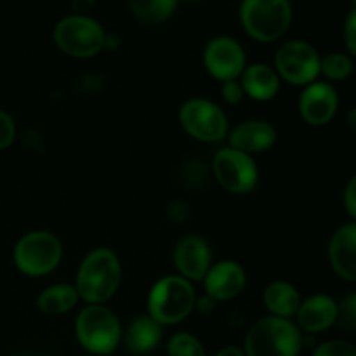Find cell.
I'll return each mask as SVG.
<instances>
[{
  "mask_svg": "<svg viewBox=\"0 0 356 356\" xmlns=\"http://www.w3.org/2000/svg\"><path fill=\"white\" fill-rule=\"evenodd\" d=\"M122 284V264L106 247L94 249L83 257L76 271L75 289L87 305H104L117 294Z\"/></svg>",
  "mask_w": 356,
  "mask_h": 356,
  "instance_id": "6da1fadb",
  "label": "cell"
},
{
  "mask_svg": "<svg viewBox=\"0 0 356 356\" xmlns=\"http://www.w3.org/2000/svg\"><path fill=\"white\" fill-rule=\"evenodd\" d=\"M302 336L289 318L264 316L249 329L243 343L245 356H299Z\"/></svg>",
  "mask_w": 356,
  "mask_h": 356,
  "instance_id": "7a4b0ae2",
  "label": "cell"
},
{
  "mask_svg": "<svg viewBox=\"0 0 356 356\" xmlns=\"http://www.w3.org/2000/svg\"><path fill=\"white\" fill-rule=\"evenodd\" d=\"M122 323L115 312L104 305H87L75 320V336L89 353L106 356L122 343Z\"/></svg>",
  "mask_w": 356,
  "mask_h": 356,
  "instance_id": "3957f363",
  "label": "cell"
},
{
  "mask_svg": "<svg viewBox=\"0 0 356 356\" xmlns=\"http://www.w3.org/2000/svg\"><path fill=\"white\" fill-rule=\"evenodd\" d=\"M197 306V294L186 278L169 275L156 282L148 294V315L160 325H176Z\"/></svg>",
  "mask_w": 356,
  "mask_h": 356,
  "instance_id": "277c9868",
  "label": "cell"
},
{
  "mask_svg": "<svg viewBox=\"0 0 356 356\" xmlns=\"http://www.w3.org/2000/svg\"><path fill=\"white\" fill-rule=\"evenodd\" d=\"M240 23L254 40L263 44L278 40L291 28V0H242Z\"/></svg>",
  "mask_w": 356,
  "mask_h": 356,
  "instance_id": "5b68a950",
  "label": "cell"
},
{
  "mask_svg": "<svg viewBox=\"0 0 356 356\" xmlns=\"http://www.w3.org/2000/svg\"><path fill=\"white\" fill-rule=\"evenodd\" d=\"M13 259L17 270L26 277H45L61 263L63 243L54 233L35 229L17 240L13 250Z\"/></svg>",
  "mask_w": 356,
  "mask_h": 356,
  "instance_id": "8992f818",
  "label": "cell"
},
{
  "mask_svg": "<svg viewBox=\"0 0 356 356\" xmlns=\"http://www.w3.org/2000/svg\"><path fill=\"white\" fill-rule=\"evenodd\" d=\"M52 35L59 51L75 59L94 58L103 51L106 40L99 21L83 14L63 17Z\"/></svg>",
  "mask_w": 356,
  "mask_h": 356,
  "instance_id": "52a82bcc",
  "label": "cell"
},
{
  "mask_svg": "<svg viewBox=\"0 0 356 356\" xmlns=\"http://www.w3.org/2000/svg\"><path fill=\"white\" fill-rule=\"evenodd\" d=\"M179 124L190 138L219 143L228 136V118L221 106L204 97H191L179 108Z\"/></svg>",
  "mask_w": 356,
  "mask_h": 356,
  "instance_id": "ba28073f",
  "label": "cell"
},
{
  "mask_svg": "<svg viewBox=\"0 0 356 356\" xmlns=\"http://www.w3.org/2000/svg\"><path fill=\"white\" fill-rule=\"evenodd\" d=\"M320 63L322 56L309 42L289 40L278 47L273 68L284 82L306 87L318 80Z\"/></svg>",
  "mask_w": 356,
  "mask_h": 356,
  "instance_id": "9c48e42d",
  "label": "cell"
},
{
  "mask_svg": "<svg viewBox=\"0 0 356 356\" xmlns=\"http://www.w3.org/2000/svg\"><path fill=\"white\" fill-rule=\"evenodd\" d=\"M211 169L214 179L229 193H252L259 183V169L252 155H247L232 146H225L216 153Z\"/></svg>",
  "mask_w": 356,
  "mask_h": 356,
  "instance_id": "30bf717a",
  "label": "cell"
},
{
  "mask_svg": "<svg viewBox=\"0 0 356 356\" xmlns=\"http://www.w3.org/2000/svg\"><path fill=\"white\" fill-rule=\"evenodd\" d=\"M204 66L219 82L238 80L247 66V54L238 40L226 35L211 38L204 49Z\"/></svg>",
  "mask_w": 356,
  "mask_h": 356,
  "instance_id": "8fae6325",
  "label": "cell"
},
{
  "mask_svg": "<svg viewBox=\"0 0 356 356\" xmlns=\"http://www.w3.org/2000/svg\"><path fill=\"white\" fill-rule=\"evenodd\" d=\"M339 110V94L330 82L309 83L299 97V115L312 127L330 124Z\"/></svg>",
  "mask_w": 356,
  "mask_h": 356,
  "instance_id": "7c38bea8",
  "label": "cell"
},
{
  "mask_svg": "<svg viewBox=\"0 0 356 356\" xmlns=\"http://www.w3.org/2000/svg\"><path fill=\"white\" fill-rule=\"evenodd\" d=\"M172 263L179 277L188 282H204L212 266V250L207 240L198 235H186L176 243Z\"/></svg>",
  "mask_w": 356,
  "mask_h": 356,
  "instance_id": "4fadbf2b",
  "label": "cell"
},
{
  "mask_svg": "<svg viewBox=\"0 0 356 356\" xmlns=\"http://www.w3.org/2000/svg\"><path fill=\"white\" fill-rule=\"evenodd\" d=\"M247 285V273L236 261H219L209 268L204 278V287L207 298L214 302L232 301L238 298Z\"/></svg>",
  "mask_w": 356,
  "mask_h": 356,
  "instance_id": "5bb4252c",
  "label": "cell"
},
{
  "mask_svg": "<svg viewBox=\"0 0 356 356\" xmlns=\"http://www.w3.org/2000/svg\"><path fill=\"white\" fill-rule=\"evenodd\" d=\"M327 256L341 280L356 284V221L346 222L332 233Z\"/></svg>",
  "mask_w": 356,
  "mask_h": 356,
  "instance_id": "9a60e30c",
  "label": "cell"
},
{
  "mask_svg": "<svg viewBox=\"0 0 356 356\" xmlns=\"http://www.w3.org/2000/svg\"><path fill=\"white\" fill-rule=\"evenodd\" d=\"M337 301L327 294L309 296L296 313V325L308 334H320L336 325Z\"/></svg>",
  "mask_w": 356,
  "mask_h": 356,
  "instance_id": "2e32d148",
  "label": "cell"
},
{
  "mask_svg": "<svg viewBox=\"0 0 356 356\" xmlns=\"http://www.w3.org/2000/svg\"><path fill=\"white\" fill-rule=\"evenodd\" d=\"M229 146L247 155L268 152L277 143V129L264 120H247L228 132Z\"/></svg>",
  "mask_w": 356,
  "mask_h": 356,
  "instance_id": "e0dca14e",
  "label": "cell"
},
{
  "mask_svg": "<svg viewBox=\"0 0 356 356\" xmlns=\"http://www.w3.org/2000/svg\"><path fill=\"white\" fill-rule=\"evenodd\" d=\"M162 336V325L149 315H141L129 323L125 332L122 334V341L131 355H148L159 348Z\"/></svg>",
  "mask_w": 356,
  "mask_h": 356,
  "instance_id": "ac0fdd59",
  "label": "cell"
},
{
  "mask_svg": "<svg viewBox=\"0 0 356 356\" xmlns=\"http://www.w3.org/2000/svg\"><path fill=\"white\" fill-rule=\"evenodd\" d=\"M240 83L245 96L261 103L273 99L280 90V76L275 72L273 66L264 65V63H252L245 66L240 75Z\"/></svg>",
  "mask_w": 356,
  "mask_h": 356,
  "instance_id": "d6986e66",
  "label": "cell"
},
{
  "mask_svg": "<svg viewBox=\"0 0 356 356\" xmlns=\"http://www.w3.org/2000/svg\"><path fill=\"white\" fill-rule=\"evenodd\" d=\"M263 301L271 316L291 320L301 306V296L298 289L289 282L275 280L264 289Z\"/></svg>",
  "mask_w": 356,
  "mask_h": 356,
  "instance_id": "ffe728a7",
  "label": "cell"
},
{
  "mask_svg": "<svg viewBox=\"0 0 356 356\" xmlns=\"http://www.w3.org/2000/svg\"><path fill=\"white\" fill-rule=\"evenodd\" d=\"M79 292L75 285L70 284H56L44 289L37 298V308L44 315L58 316L72 312L79 302Z\"/></svg>",
  "mask_w": 356,
  "mask_h": 356,
  "instance_id": "44dd1931",
  "label": "cell"
},
{
  "mask_svg": "<svg viewBox=\"0 0 356 356\" xmlns=\"http://www.w3.org/2000/svg\"><path fill=\"white\" fill-rule=\"evenodd\" d=\"M179 0H129V9L141 23L159 24L169 19Z\"/></svg>",
  "mask_w": 356,
  "mask_h": 356,
  "instance_id": "7402d4cb",
  "label": "cell"
},
{
  "mask_svg": "<svg viewBox=\"0 0 356 356\" xmlns=\"http://www.w3.org/2000/svg\"><path fill=\"white\" fill-rule=\"evenodd\" d=\"M355 70L353 58L348 52H329L323 56L320 63V75L325 76L329 82H341L351 76Z\"/></svg>",
  "mask_w": 356,
  "mask_h": 356,
  "instance_id": "603a6c76",
  "label": "cell"
},
{
  "mask_svg": "<svg viewBox=\"0 0 356 356\" xmlns=\"http://www.w3.org/2000/svg\"><path fill=\"white\" fill-rule=\"evenodd\" d=\"M167 356H207L200 341L188 332H177L167 343Z\"/></svg>",
  "mask_w": 356,
  "mask_h": 356,
  "instance_id": "cb8c5ba5",
  "label": "cell"
},
{
  "mask_svg": "<svg viewBox=\"0 0 356 356\" xmlns=\"http://www.w3.org/2000/svg\"><path fill=\"white\" fill-rule=\"evenodd\" d=\"M336 325L343 332H356V291L350 292L341 301H337Z\"/></svg>",
  "mask_w": 356,
  "mask_h": 356,
  "instance_id": "d4e9b609",
  "label": "cell"
},
{
  "mask_svg": "<svg viewBox=\"0 0 356 356\" xmlns=\"http://www.w3.org/2000/svg\"><path fill=\"white\" fill-rule=\"evenodd\" d=\"M312 356H356V346L350 341L329 339L318 344Z\"/></svg>",
  "mask_w": 356,
  "mask_h": 356,
  "instance_id": "484cf974",
  "label": "cell"
},
{
  "mask_svg": "<svg viewBox=\"0 0 356 356\" xmlns=\"http://www.w3.org/2000/svg\"><path fill=\"white\" fill-rule=\"evenodd\" d=\"M16 139V124L7 111L0 110V149L9 148Z\"/></svg>",
  "mask_w": 356,
  "mask_h": 356,
  "instance_id": "4316f807",
  "label": "cell"
},
{
  "mask_svg": "<svg viewBox=\"0 0 356 356\" xmlns=\"http://www.w3.org/2000/svg\"><path fill=\"white\" fill-rule=\"evenodd\" d=\"M343 37L346 51L351 58H356V7L348 13L346 19H344L343 28Z\"/></svg>",
  "mask_w": 356,
  "mask_h": 356,
  "instance_id": "83f0119b",
  "label": "cell"
},
{
  "mask_svg": "<svg viewBox=\"0 0 356 356\" xmlns=\"http://www.w3.org/2000/svg\"><path fill=\"white\" fill-rule=\"evenodd\" d=\"M221 96L228 104H238L245 97L240 80H228L221 83Z\"/></svg>",
  "mask_w": 356,
  "mask_h": 356,
  "instance_id": "f1b7e54d",
  "label": "cell"
},
{
  "mask_svg": "<svg viewBox=\"0 0 356 356\" xmlns=\"http://www.w3.org/2000/svg\"><path fill=\"white\" fill-rule=\"evenodd\" d=\"M343 205L351 221H356V174L348 179L343 191Z\"/></svg>",
  "mask_w": 356,
  "mask_h": 356,
  "instance_id": "f546056e",
  "label": "cell"
},
{
  "mask_svg": "<svg viewBox=\"0 0 356 356\" xmlns=\"http://www.w3.org/2000/svg\"><path fill=\"white\" fill-rule=\"evenodd\" d=\"M167 216L172 222H186L191 216L190 204L186 200H172L167 205Z\"/></svg>",
  "mask_w": 356,
  "mask_h": 356,
  "instance_id": "4dcf8cb0",
  "label": "cell"
},
{
  "mask_svg": "<svg viewBox=\"0 0 356 356\" xmlns=\"http://www.w3.org/2000/svg\"><path fill=\"white\" fill-rule=\"evenodd\" d=\"M214 356H245V353H243L242 348L226 346V348H222L221 351H218Z\"/></svg>",
  "mask_w": 356,
  "mask_h": 356,
  "instance_id": "1f68e13d",
  "label": "cell"
},
{
  "mask_svg": "<svg viewBox=\"0 0 356 356\" xmlns=\"http://www.w3.org/2000/svg\"><path fill=\"white\" fill-rule=\"evenodd\" d=\"M348 125H350L351 131L356 134V106L351 108L350 113H348Z\"/></svg>",
  "mask_w": 356,
  "mask_h": 356,
  "instance_id": "d6a6232c",
  "label": "cell"
},
{
  "mask_svg": "<svg viewBox=\"0 0 356 356\" xmlns=\"http://www.w3.org/2000/svg\"><path fill=\"white\" fill-rule=\"evenodd\" d=\"M351 2H353V6L356 7V0H351Z\"/></svg>",
  "mask_w": 356,
  "mask_h": 356,
  "instance_id": "836d02e7",
  "label": "cell"
}]
</instances>
